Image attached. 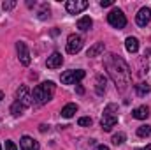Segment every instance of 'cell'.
Returning a JSON list of instances; mask_svg holds the SVG:
<instances>
[{"label": "cell", "instance_id": "cell-27", "mask_svg": "<svg viewBox=\"0 0 151 150\" xmlns=\"http://www.w3.org/2000/svg\"><path fill=\"white\" fill-rule=\"evenodd\" d=\"M46 129H47V125H44V124L39 125V131H40V133H46Z\"/></svg>", "mask_w": 151, "mask_h": 150}, {"label": "cell", "instance_id": "cell-12", "mask_svg": "<svg viewBox=\"0 0 151 150\" xmlns=\"http://www.w3.org/2000/svg\"><path fill=\"white\" fill-rule=\"evenodd\" d=\"M19 145H21V150H39V143L30 136H23Z\"/></svg>", "mask_w": 151, "mask_h": 150}, {"label": "cell", "instance_id": "cell-24", "mask_svg": "<svg viewBox=\"0 0 151 150\" xmlns=\"http://www.w3.org/2000/svg\"><path fill=\"white\" fill-rule=\"evenodd\" d=\"M2 7H4V11H11V9H14V7H16V0L4 2V4H2Z\"/></svg>", "mask_w": 151, "mask_h": 150}, {"label": "cell", "instance_id": "cell-8", "mask_svg": "<svg viewBox=\"0 0 151 150\" xmlns=\"http://www.w3.org/2000/svg\"><path fill=\"white\" fill-rule=\"evenodd\" d=\"M88 5H90V4H88L86 0H69V2L65 4V9H67L69 14H79V12H83Z\"/></svg>", "mask_w": 151, "mask_h": 150}, {"label": "cell", "instance_id": "cell-30", "mask_svg": "<svg viewBox=\"0 0 151 150\" xmlns=\"http://www.w3.org/2000/svg\"><path fill=\"white\" fill-rule=\"evenodd\" d=\"M135 150H151V145H148V147H144V149H135Z\"/></svg>", "mask_w": 151, "mask_h": 150}, {"label": "cell", "instance_id": "cell-9", "mask_svg": "<svg viewBox=\"0 0 151 150\" xmlns=\"http://www.w3.org/2000/svg\"><path fill=\"white\" fill-rule=\"evenodd\" d=\"M16 50H18V57H19V62H21L23 66H30V51H28L27 44L19 41V42L16 44Z\"/></svg>", "mask_w": 151, "mask_h": 150}, {"label": "cell", "instance_id": "cell-23", "mask_svg": "<svg viewBox=\"0 0 151 150\" xmlns=\"http://www.w3.org/2000/svg\"><path fill=\"white\" fill-rule=\"evenodd\" d=\"M47 16H49V7H47V5H42V9L39 11V18H40V20H46Z\"/></svg>", "mask_w": 151, "mask_h": 150}, {"label": "cell", "instance_id": "cell-18", "mask_svg": "<svg viewBox=\"0 0 151 150\" xmlns=\"http://www.w3.org/2000/svg\"><path fill=\"white\" fill-rule=\"evenodd\" d=\"M95 90H97V94L99 95H102L104 92H106V78L104 76H97V79H95Z\"/></svg>", "mask_w": 151, "mask_h": 150}, {"label": "cell", "instance_id": "cell-5", "mask_svg": "<svg viewBox=\"0 0 151 150\" xmlns=\"http://www.w3.org/2000/svg\"><path fill=\"white\" fill-rule=\"evenodd\" d=\"M107 21L114 28H125V25H127V18H125L123 11H119V9H113L107 14Z\"/></svg>", "mask_w": 151, "mask_h": 150}, {"label": "cell", "instance_id": "cell-10", "mask_svg": "<svg viewBox=\"0 0 151 150\" xmlns=\"http://www.w3.org/2000/svg\"><path fill=\"white\" fill-rule=\"evenodd\" d=\"M150 21H151V9L150 7L139 9V12H137V16H135V23H137L139 27H146Z\"/></svg>", "mask_w": 151, "mask_h": 150}, {"label": "cell", "instance_id": "cell-15", "mask_svg": "<svg viewBox=\"0 0 151 150\" xmlns=\"http://www.w3.org/2000/svg\"><path fill=\"white\" fill-rule=\"evenodd\" d=\"M125 48H127L128 53H137V51H139V41H137L135 37H127V41H125Z\"/></svg>", "mask_w": 151, "mask_h": 150}, {"label": "cell", "instance_id": "cell-28", "mask_svg": "<svg viewBox=\"0 0 151 150\" xmlns=\"http://www.w3.org/2000/svg\"><path fill=\"white\" fill-rule=\"evenodd\" d=\"M77 94H84V88L81 85H77Z\"/></svg>", "mask_w": 151, "mask_h": 150}, {"label": "cell", "instance_id": "cell-1", "mask_svg": "<svg viewBox=\"0 0 151 150\" xmlns=\"http://www.w3.org/2000/svg\"><path fill=\"white\" fill-rule=\"evenodd\" d=\"M106 69L111 76V79L114 81L116 88L119 92H125L127 87L130 85V79H132V74H130V67L128 64L116 53H111L106 57Z\"/></svg>", "mask_w": 151, "mask_h": 150}, {"label": "cell", "instance_id": "cell-26", "mask_svg": "<svg viewBox=\"0 0 151 150\" xmlns=\"http://www.w3.org/2000/svg\"><path fill=\"white\" fill-rule=\"evenodd\" d=\"M5 150H18V149H16L14 141H5Z\"/></svg>", "mask_w": 151, "mask_h": 150}, {"label": "cell", "instance_id": "cell-7", "mask_svg": "<svg viewBox=\"0 0 151 150\" xmlns=\"http://www.w3.org/2000/svg\"><path fill=\"white\" fill-rule=\"evenodd\" d=\"M81 48H83V37L76 36V34H70L69 39H67V53L76 55V53L81 51Z\"/></svg>", "mask_w": 151, "mask_h": 150}, {"label": "cell", "instance_id": "cell-21", "mask_svg": "<svg viewBox=\"0 0 151 150\" xmlns=\"http://www.w3.org/2000/svg\"><path fill=\"white\" fill-rule=\"evenodd\" d=\"M125 140H127L125 133H118V134H114V136H113V140H111V141H113V145H116V147H118V145L125 143Z\"/></svg>", "mask_w": 151, "mask_h": 150}, {"label": "cell", "instance_id": "cell-2", "mask_svg": "<svg viewBox=\"0 0 151 150\" xmlns=\"http://www.w3.org/2000/svg\"><path fill=\"white\" fill-rule=\"evenodd\" d=\"M32 103H34V101H32V94L28 92V88H27L25 85H21V87L18 88V92H16V101H14V104L11 106V113H12L14 117H18V115H21V113L25 111Z\"/></svg>", "mask_w": 151, "mask_h": 150}, {"label": "cell", "instance_id": "cell-11", "mask_svg": "<svg viewBox=\"0 0 151 150\" xmlns=\"http://www.w3.org/2000/svg\"><path fill=\"white\" fill-rule=\"evenodd\" d=\"M62 64H63V57L58 51H55L51 57H47V62H46V66L49 69H58V67H62Z\"/></svg>", "mask_w": 151, "mask_h": 150}, {"label": "cell", "instance_id": "cell-14", "mask_svg": "<svg viewBox=\"0 0 151 150\" xmlns=\"http://www.w3.org/2000/svg\"><path fill=\"white\" fill-rule=\"evenodd\" d=\"M132 117L137 118V120H146L150 117V108L148 106H139V108H135L132 111Z\"/></svg>", "mask_w": 151, "mask_h": 150}, {"label": "cell", "instance_id": "cell-16", "mask_svg": "<svg viewBox=\"0 0 151 150\" xmlns=\"http://www.w3.org/2000/svg\"><path fill=\"white\" fill-rule=\"evenodd\" d=\"M91 25H93V21H91V18H90V16H83V18H79V20H77V28H79V30H83V32L90 30V28H91Z\"/></svg>", "mask_w": 151, "mask_h": 150}, {"label": "cell", "instance_id": "cell-20", "mask_svg": "<svg viewBox=\"0 0 151 150\" xmlns=\"http://www.w3.org/2000/svg\"><path fill=\"white\" fill-rule=\"evenodd\" d=\"M137 136L139 138H148V136H151V125H141L139 129H137Z\"/></svg>", "mask_w": 151, "mask_h": 150}, {"label": "cell", "instance_id": "cell-31", "mask_svg": "<svg viewBox=\"0 0 151 150\" xmlns=\"http://www.w3.org/2000/svg\"><path fill=\"white\" fill-rule=\"evenodd\" d=\"M2 99H4V94H2V92H0V101H2Z\"/></svg>", "mask_w": 151, "mask_h": 150}, {"label": "cell", "instance_id": "cell-29", "mask_svg": "<svg viewBox=\"0 0 151 150\" xmlns=\"http://www.w3.org/2000/svg\"><path fill=\"white\" fill-rule=\"evenodd\" d=\"M97 150H109V147H106V145H99Z\"/></svg>", "mask_w": 151, "mask_h": 150}, {"label": "cell", "instance_id": "cell-25", "mask_svg": "<svg viewBox=\"0 0 151 150\" xmlns=\"http://www.w3.org/2000/svg\"><path fill=\"white\" fill-rule=\"evenodd\" d=\"M114 4V0H100V7H111Z\"/></svg>", "mask_w": 151, "mask_h": 150}, {"label": "cell", "instance_id": "cell-4", "mask_svg": "<svg viewBox=\"0 0 151 150\" xmlns=\"http://www.w3.org/2000/svg\"><path fill=\"white\" fill-rule=\"evenodd\" d=\"M102 129L106 131V133H109L111 129H113L114 125L118 124V106L116 104H107L106 108H104V115H102Z\"/></svg>", "mask_w": 151, "mask_h": 150}, {"label": "cell", "instance_id": "cell-19", "mask_svg": "<svg viewBox=\"0 0 151 150\" xmlns=\"http://www.w3.org/2000/svg\"><path fill=\"white\" fill-rule=\"evenodd\" d=\"M150 90H151V87L148 83H139V85H135V92H137V95H141V97L148 95Z\"/></svg>", "mask_w": 151, "mask_h": 150}, {"label": "cell", "instance_id": "cell-17", "mask_svg": "<svg viewBox=\"0 0 151 150\" xmlns=\"http://www.w3.org/2000/svg\"><path fill=\"white\" fill-rule=\"evenodd\" d=\"M76 111H77V106H76L74 103H70V104L63 106V110H62V117H63V118H72Z\"/></svg>", "mask_w": 151, "mask_h": 150}, {"label": "cell", "instance_id": "cell-6", "mask_svg": "<svg viewBox=\"0 0 151 150\" xmlns=\"http://www.w3.org/2000/svg\"><path fill=\"white\" fill-rule=\"evenodd\" d=\"M83 78H84V71H81V69H76V71L70 69V71H65L63 74L60 76V79H62L63 85H76Z\"/></svg>", "mask_w": 151, "mask_h": 150}, {"label": "cell", "instance_id": "cell-13", "mask_svg": "<svg viewBox=\"0 0 151 150\" xmlns=\"http://www.w3.org/2000/svg\"><path fill=\"white\" fill-rule=\"evenodd\" d=\"M104 50H106V46H104V42H95L88 51H86V55L90 57V58H93V57H99V55H102L104 53Z\"/></svg>", "mask_w": 151, "mask_h": 150}, {"label": "cell", "instance_id": "cell-22", "mask_svg": "<svg viewBox=\"0 0 151 150\" xmlns=\"http://www.w3.org/2000/svg\"><path fill=\"white\" fill-rule=\"evenodd\" d=\"M77 124H79L81 127H88V125H91V118H90V117H81V118L77 120Z\"/></svg>", "mask_w": 151, "mask_h": 150}, {"label": "cell", "instance_id": "cell-32", "mask_svg": "<svg viewBox=\"0 0 151 150\" xmlns=\"http://www.w3.org/2000/svg\"><path fill=\"white\" fill-rule=\"evenodd\" d=\"M0 150H2V147H0Z\"/></svg>", "mask_w": 151, "mask_h": 150}, {"label": "cell", "instance_id": "cell-3", "mask_svg": "<svg viewBox=\"0 0 151 150\" xmlns=\"http://www.w3.org/2000/svg\"><path fill=\"white\" fill-rule=\"evenodd\" d=\"M53 94H55V83H53V81H44V83H40V85H37V87L34 88V92H32V101H34L35 104H39V106H42V104H46L47 101H51Z\"/></svg>", "mask_w": 151, "mask_h": 150}]
</instances>
